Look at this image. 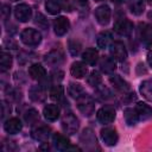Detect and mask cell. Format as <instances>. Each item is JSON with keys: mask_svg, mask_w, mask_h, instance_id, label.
<instances>
[{"mask_svg": "<svg viewBox=\"0 0 152 152\" xmlns=\"http://www.w3.org/2000/svg\"><path fill=\"white\" fill-rule=\"evenodd\" d=\"M76 101H77V108H78V110L84 116H90L94 113L95 102H94V99L90 95H88V94L84 93L83 95H81L80 97H77Z\"/></svg>", "mask_w": 152, "mask_h": 152, "instance_id": "6da1fadb", "label": "cell"}, {"mask_svg": "<svg viewBox=\"0 0 152 152\" xmlns=\"http://www.w3.org/2000/svg\"><path fill=\"white\" fill-rule=\"evenodd\" d=\"M78 127H80V121L71 112H68L63 115V118H62V128L66 134H70V135L75 134L78 131Z\"/></svg>", "mask_w": 152, "mask_h": 152, "instance_id": "7a4b0ae2", "label": "cell"}, {"mask_svg": "<svg viewBox=\"0 0 152 152\" xmlns=\"http://www.w3.org/2000/svg\"><path fill=\"white\" fill-rule=\"evenodd\" d=\"M80 141H81V144L84 146V148L88 150V151L99 150V145H97L96 137H95L93 129H90V128H84V129L82 131L81 137H80Z\"/></svg>", "mask_w": 152, "mask_h": 152, "instance_id": "3957f363", "label": "cell"}, {"mask_svg": "<svg viewBox=\"0 0 152 152\" xmlns=\"http://www.w3.org/2000/svg\"><path fill=\"white\" fill-rule=\"evenodd\" d=\"M20 39L27 46H37L42 42V34L34 28H25L20 33Z\"/></svg>", "mask_w": 152, "mask_h": 152, "instance_id": "277c9868", "label": "cell"}, {"mask_svg": "<svg viewBox=\"0 0 152 152\" xmlns=\"http://www.w3.org/2000/svg\"><path fill=\"white\" fill-rule=\"evenodd\" d=\"M52 141H53L55 147L59 151H76V150L80 151V148L77 146L71 145L70 140L61 133H55L52 137Z\"/></svg>", "mask_w": 152, "mask_h": 152, "instance_id": "5b68a950", "label": "cell"}, {"mask_svg": "<svg viewBox=\"0 0 152 152\" xmlns=\"http://www.w3.org/2000/svg\"><path fill=\"white\" fill-rule=\"evenodd\" d=\"M138 34L140 38V42L145 48L152 46V26L147 23H140L138 28Z\"/></svg>", "mask_w": 152, "mask_h": 152, "instance_id": "8992f818", "label": "cell"}, {"mask_svg": "<svg viewBox=\"0 0 152 152\" xmlns=\"http://www.w3.org/2000/svg\"><path fill=\"white\" fill-rule=\"evenodd\" d=\"M114 31L120 36L128 37V36H131V33L133 31V23L131 20H128L127 18L118 19L114 23Z\"/></svg>", "mask_w": 152, "mask_h": 152, "instance_id": "52a82bcc", "label": "cell"}, {"mask_svg": "<svg viewBox=\"0 0 152 152\" xmlns=\"http://www.w3.org/2000/svg\"><path fill=\"white\" fill-rule=\"evenodd\" d=\"M96 118L103 125L112 124L115 120V109L110 106H103L97 110Z\"/></svg>", "mask_w": 152, "mask_h": 152, "instance_id": "ba28073f", "label": "cell"}, {"mask_svg": "<svg viewBox=\"0 0 152 152\" xmlns=\"http://www.w3.org/2000/svg\"><path fill=\"white\" fill-rule=\"evenodd\" d=\"M110 55L115 61L124 62L127 58V50L121 42H114L110 44Z\"/></svg>", "mask_w": 152, "mask_h": 152, "instance_id": "9c48e42d", "label": "cell"}, {"mask_svg": "<svg viewBox=\"0 0 152 152\" xmlns=\"http://www.w3.org/2000/svg\"><path fill=\"white\" fill-rule=\"evenodd\" d=\"M64 61V53L59 49H53L50 52H48L44 57V62L49 66H57Z\"/></svg>", "mask_w": 152, "mask_h": 152, "instance_id": "30bf717a", "label": "cell"}, {"mask_svg": "<svg viewBox=\"0 0 152 152\" xmlns=\"http://www.w3.org/2000/svg\"><path fill=\"white\" fill-rule=\"evenodd\" d=\"M14 15L20 23H26L31 19L32 15V10L28 5L26 4H19L14 8Z\"/></svg>", "mask_w": 152, "mask_h": 152, "instance_id": "8fae6325", "label": "cell"}, {"mask_svg": "<svg viewBox=\"0 0 152 152\" xmlns=\"http://www.w3.org/2000/svg\"><path fill=\"white\" fill-rule=\"evenodd\" d=\"M101 138H102L103 142L107 146H114V145H116V142L119 140L116 129L115 128H112V127L102 128L101 129Z\"/></svg>", "mask_w": 152, "mask_h": 152, "instance_id": "7c38bea8", "label": "cell"}, {"mask_svg": "<svg viewBox=\"0 0 152 152\" xmlns=\"http://www.w3.org/2000/svg\"><path fill=\"white\" fill-rule=\"evenodd\" d=\"M95 18L100 25H107L110 20V8L108 5H101L95 10Z\"/></svg>", "mask_w": 152, "mask_h": 152, "instance_id": "4fadbf2b", "label": "cell"}, {"mask_svg": "<svg viewBox=\"0 0 152 152\" xmlns=\"http://www.w3.org/2000/svg\"><path fill=\"white\" fill-rule=\"evenodd\" d=\"M50 134H51V128L48 127V126H45V125L37 126L31 132L32 138L36 139V140H38V141H42V142L48 141V139L50 138Z\"/></svg>", "mask_w": 152, "mask_h": 152, "instance_id": "5bb4252c", "label": "cell"}, {"mask_svg": "<svg viewBox=\"0 0 152 152\" xmlns=\"http://www.w3.org/2000/svg\"><path fill=\"white\" fill-rule=\"evenodd\" d=\"M70 28V23L65 17H58L53 20V30L57 36H64Z\"/></svg>", "mask_w": 152, "mask_h": 152, "instance_id": "9a60e30c", "label": "cell"}, {"mask_svg": "<svg viewBox=\"0 0 152 152\" xmlns=\"http://www.w3.org/2000/svg\"><path fill=\"white\" fill-rule=\"evenodd\" d=\"M23 128L21 121L18 118H11L8 120H6V122L4 124V129L8 133V134H15L19 133Z\"/></svg>", "mask_w": 152, "mask_h": 152, "instance_id": "2e32d148", "label": "cell"}, {"mask_svg": "<svg viewBox=\"0 0 152 152\" xmlns=\"http://www.w3.org/2000/svg\"><path fill=\"white\" fill-rule=\"evenodd\" d=\"M109 82L112 83V86L118 90V91H120V93H126V91H128V89H129V84H128V82H126L121 76H119V75H112L110 77H109Z\"/></svg>", "mask_w": 152, "mask_h": 152, "instance_id": "e0dca14e", "label": "cell"}, {"mask_svg": "<svg viewBox=\"0 0 152 152\" xmlns=\"http://www.w3.org/2000/svg\"><path fill=\"white\" fill-rule=\"evenodd\" d=\"M28 74L31 78L37 80V81H42L46 77V70L44 69L42 64H38V63H34L28 68Z\"/></svg>", "mask_w": 152, "mask_h": 152, "instance_id": "ac0fdd59", "label": "cell"}, {"mask_svg": "<svg viewBox=\"0 0 152 152\" xmlns=\"http://www.w3.org/2000/svg\"><path fill=\"white\" fill-rule=\"evenodd\" d=\"M134 109L138 114L139 120H147V119L152 118V107H150L148 104H146L144 102H138L135 104Z\"/></svg>", "mask_w": 152, "mask_h": 152, "instance_id": "d6986e66", "label": "cell"}, {"mask_svg": "<svg viewBox=\"0 0 152 152\" xmlns=\"http://www.w3.org/2000/svg\"><path fill=\"white\" fill-rule=\"evenodd\" d=\"M43 114L48 121H55L59 116V107L57 104H53V103L46 104L43 109Z\"/></svg>", "mask_w": 152, "mask_h": 152, "instance_id": "ffe728a7", "label": "cell"}, {"mask_svg": "<svg viewBox=\"0 0 152 152\" xmlns=\"http://www.w3.org/2000/svg\"><path fill=\"white\" fill-rule=\"evenodd\" d=\"M100 68L103 72L106 74H112L114 72V70L116 69V64H115V59L113 57H108V56H103L100 61Z\"/></svg>", "mask_w": 152, "mask_h": 152, "instance_id": "44dd1931", "label": "cell"}, {"mask_svg": "<svg viewBox=\"0 0 152 152\" xmlns=\"http://www.w3.org/2000/svg\"><path fill=\"white\" fill-rule=\"evenodd\" d=\"M70 72H71V75L74 77L82 78V77H84L87 75L88 68L83 62H75V63H72V65L70 68Z\"/></svg>", "mask_w": 152, "mask_h": 152, "instance_id": "7402d4cb", "label": "cell"}, {"mask_svg": "<svg viewBox=\"0 0 152 152\" xmlns=\"http://www.w3.org/2000/svg\"><path fill=\"white\" fill-rule=\"evenodd\" d=\"M82 58H83V61H84L87 64H89V65H95L96 62H97V59H99V52H97L96 49L89 48V49H87V50L82 53Z\"/></svg>", "mask_w": 152, "mask_h": 152, "instance_id": "603a6c76", "label": "cell"}, {"mask_svg": "<svg viewBox=\"0 0 152 152\" xmlns=\"http://www.w3.org/2000/svg\"><path fill=\"white\" fill-rule=\"evenodd\" d=\"M112 33L109 31H102L96 39V44L100 49H106L108 46H110L112 44Z\"/></svg>", "mask_w": 152, "mask_h": 152, "instance_id": "cb8c5ba5", "label": "cell"}, {"mask_svg": "<svg viewBox=\"0 0 152 152\" xmlns=\"http://www.w3.org/2000/svg\"><path fill=\"white\" fill-rule=\"evenodd\" d=\"M139 90L141 93V95L150 102H152V78L145 80L141 82Z\"/></svg>", "mask_w": 152, "mask_h": 152, "instance_id": "d4e9b609", "label": "cell"}, {"mask_svg": "<svg viewBox=\"0 0 152 152\" xmlns=\"http://www.w3.org/2000/svg\"><path fill=\"white\" fill-rule=\"evenodd\" d=\"M128 6H129L131 12L133 14H135V15H140L144 12V10H145L144 0H129Z\"/></svg>", "mask_w": 152, "mask_h": 152, "instance_id": "484cf974", "label": "cell"}, {"mask_svg": "<svg viewBox=\"0 0 152 152\" xmlns=\"http://www.w3.org/2000/svg\"><path fill=\"white\" fill-rule=\"evenodd\" d=\"M45 8L46 11L52 14V15H56L61 12L62 10V4L58 1V0H46L45 2Z\"/></svg>", "mask_w": 152, "mask_h": 152, "instance_id": "4316f807", "label": "cell"}, {"mask_svg": "<svg viewBox=\"0 0 152 152\" xmlns=\"http://www.w3.org/2000/svg\"><path fill=\"white\" fill-rule=\"evenodd\" d=\"M124 116H125V120L126 122L129 125V126H133L138 122L139 118H138V114L135 112L134 108H126L124 110Z\"/></svg>", "mask_w": 152, "mask_h": 152, "instance_id": "83f0119b", "label": "cell"}, {"mask_svg": "<svg viewBox=\"0 0 152 152\" xmlns=\"http://www.w3.org/2000/svg\"><path fill=\"white\" fill-rule=\"evenodd\" d=\"M12 66V56L5 51L1 52L0 56V69L1 71H7Z\"/></svg>", "mask_w": 152, "mask_h": 152, "instance_id": "f1b7e54d", "label": "cell"}, {"mask_svg": "<svg viewBox=\"0 0 152 152\" xmlns=\"http://www.w3.org/2000/svg\"><path fill=\"white\" fill-rule=\"evenodd\" d=\"M30 97L33 100V101H43L45 99V94H44V89L40 87V86H34L31 88L30 90Z\"/></svg>", "mask_w": 152, "mask_h": 152, "instance_id": "f546056e", "label": "cell"}, {"mask_svg": "<svg viewBox=\"0 0 152 152\" xmlns=\"http://www.w3.org/2000/svg\"><path fill=\"white\" fill-rule=\"evenodd\" d=\"M24 119L28 125H34V124H37L39 121V114L34 108H30L28 110L25 112Z\"/></svg>", "mask_w": 152, "mask_h": 152, "instance_id": "4dcf8cb0", "label": "cell"}, {"mask_svg": "<svg viewBox=\"0 0 152 152\" xmlns=\"http://www.w3.org/2000/svg\"><path fill=\"white\" fill-rule=\"evenodd\" d=\"M68 93H69V95H70L71 97L77 99V97H80L81 95L84 94V89L82 88L81 84H78V83H72V82H71V83L69 84Z\"/></svg>", "mask_w": 152, "mask_h": 152, "instance_id": "1f68e13d", "label": "cell"}, {"mask_svg": "<svg viewBox=\"0 0 152 152\" xmlns=\"http://www.w3.org/2000/svg\"><path fill=\"white\" fill-rule=\"evenodd\" d=\"M63 95H64V88L61 84H56L51 88L50 90V96L52 100L55 101H61L63 100Z\"/></svg>", "mask_w": 152, "mask_h": 152, "instance_id": "d6a6232c", "label": "cell"}, {"mask_svg": "<svg viewBox=\"0 0 152 152\" xmlns=\"http://www.w3.org/2000/svg\"><path fill=\"white\" fill-rule=\"evenodd\" d=\"M101 81H102V77H101L100 72H99V71H95V70L91 71L90 75L88 76V78H87L88 84L91 86V87H95V88L101 84Z\"/></svg>", "mask_w": 152, "mask_h": 152, "instance_id": "836d02e7", "label": "cell"}, {"mask_svg": "<svg viewBox=\"0 0 152 152\" xmlns=\"http://www.w3.org/2000/svg\"><path fill=\"white\" fill-rule=\"evenodd\" d=\"M81 48H82V45H81V43L78 40H75V39L69 40L68 49H69V51H70V53L72 56H77L80 53V51H81Z\"/></svg>", "mask_w": 152, "mask_h": 152, "instance_id": "e575fe53", "label": "cell"}, {"mask_svg": "<svg viewBox=\"0 0 152 152\" xmlns=\"http://www.w3.org/2000/svg\"><path fill=\"white\" fill-rule=\"evenodd\" d=\"M96 93H97L99 99H101V100H108V99L112 97V93H110V90L107 87H100V86H97L96 87Z\"/></svg>", "mask_w": 152, "mask_h": 152, "instance_id": "d590c367", "label": "cell"}, {"mask_svg": "<svg viewBox=\"0 0 152 152\" xmlns=\"http://www.w3.org/2000/svg\"><path fill=\"white\" fill-rule=\"evenodd\" d=\"M34 23L36 25H38V27L40 28H44L46 30L49 27V23H48V19L42 14V13H37L36 14V19H34Z\"/></svg>", "mask_w": 152, "mask_h": 152, "instance_id": "8d00e7d4", "label": "cell"}, {"mask_svg": "<svg viewBox=\"0 0 152 152\" xmlns=\"http://www.w3.org/2000/svg\"><path fill=\"white\" fill-rule=\"evenodd\" d=\"M1 14H2V18H4V20H6L7 18H10L11 11H10V7H8L7 5H4V6H2V10H1Z\"/></svg>", "mask_w": 152, "mask_h": 152, "instance_id": "74e56055", "label": "cell"}, {"mask_svg": "<svg viewBox=\"0 0 152 152\" xmlns=\"http://www.w3.org/2000/svg\"><path fill=\"white\" fill-rule=\"evenodd\" d=\"M147 63H148V65L152 68V50L147 53Z\"/></svg>", "mask_w": 152, "mask_h": 152, "instance_id": "f35d334b", "label": "cell"}, {"mask_svg": "<svg viewBox=\"0 0 152 152\" xmlns=\"http://www.w3.org/2000/svg\"><path fill=\"white\" fill-rule=\"evenodd\" d=\"M76 4H78L80 6H86L88 4V0H75Z\"/></svg>", "mask_w": 152, "mask_h": 152, "instance_id": "ab89813d", "label": "cell"}, {"mask_svg": "<svg viewBox=\"0 0 152 152\" xmlns=\"http://www.w3.org/2000/svg\"><path fill=\"white\" fill-rule=\"evenodd\" d=\"M112 1H113L114 4H118V5H119V4H122L125 0H112Z\"/></svg>", "mask_w": 152, "mask_h": 152, "instance_id": "60d3db41", "label": "cell"}, {"mask_svg": "<svg viewBox=\"0 0 152 152\" xmlns=\"http://www.w3.org/2000/svg\"><path fill=\"white\" fill-rule=\"evenodd\" d=\"M61 4H65V2H68V0H58Z\"/></svg>", "mask_w": 152, "mask_h": 152, "instance_id": "b9f144b4", "label": "cell"}, {"mask_svg": "<svg viewBox=\"0 0 152 152\" xmlns=\"http://www.w3.org/2000/svg\"><path fill=\"white\" fill-rule=\"evenodd\" d=\"M148 18H150V19H151V20H152V11H151V12H150V13H148Z\"/></svg>", "mask_w": 152, "mask_h": 152, "instance_id": "7bdbcfd3", "label": "cell"}, {"mask_svg": "<svg viewBox=\"0 0 152 152\" xmlns=\"http://www.w3.org/2000/svg\"><path fill=\"white\" fill-rule=\"evenodd\" d=\"M147 1H148V4H150V5H152V0H147Z\"/></svg>", "mask_w": 152, "mask_h": 152, "instance_id": "ee69618b", "label": "cell"}, {"mask_svg": "<svg viewBox=\"0 0 152 152\" xmlns=\"http://www.w3.org/2000/svg\"><path fill=\"white\" fill-rule=\"evenodd\" d=\"M95 1H102V0H95Z\"/></svg>", "mask_w": 152, "mask_h": 152, "instance_id": "f6af8a7d", "label": "cell"}, {"mask_svg": "<svg viewBox=\"0 0 152 152\" xmlns=\"http://www.w3.org/2000/svg\"><path fill=\"white\" fill-rule=\"evenodd\" d=\"M12 1H18V0H12Z\"/></svg>", "mask_w": 152, "mask_h": 152, "instance_id": "bcb514c9", "label": "cell"}]
</instances>
